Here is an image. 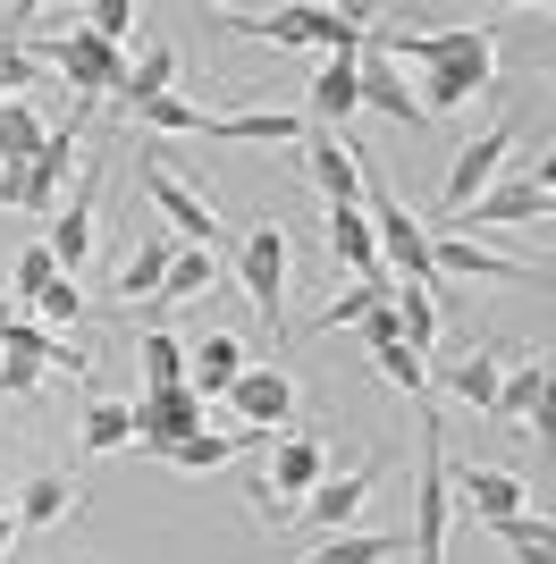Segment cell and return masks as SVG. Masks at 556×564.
I'll return each mask as SVG.
<instances>
[{"instance_id":"14","label":"cell","mask_w":556,"mask_h":564,"mask_svg":"<svg viewBox=\"0 0 556 564\" xmlns=\"http://www.w3.org/2000/svg\"><path fill=\"white\" fill-rule=\"evenodd\" d=\"M321 471H329V447L312 438V430H278V438H270V489H278V506H303Z\"/></svg>"},{"instance_id":"27","label":"cell","mask_w":556,"mask_h":564,"mask_svg":"<svg viewBox=\"0 0 556 564\" xmlns=\"http://www.w3.org/2000/svg\"><path fill=\"white\" fill-rule=\"evenodd\" d=\"M211 279H220V261H211V253H194V245H178V261H169V279H161V295H152V329H161V312L194 304V295H203Z\"/></svg>"},{"instance_id":"28","label":"cell","mask_w":556,"mask_h":564,"mask_svg":"<svg viewBox=\"0 0 556 564\" xmlns=\"http://www.w3.org/2000/svg\"><path fill=\"white\" fill-rule=\"evenodd\" d=\"M388 304H396V337H405V346L430 362V346H439V295H421V286H396Z\"/></svg>"},{"instance_id":"12","label":"cell","mask_w":556,"mask_h":564,"mask_svg":"<svg viewBox=\"0 0 556 564\" xmlns=\"http://www.w3.org/2000/svg\"><path fill=\"white\" fill-rule=\"evenodd\" d=\"M236 404V430H287V413H296V379L278 371V362H245V379L228 388Z\"/></svg>"},{"instance_id":"21","label":"cell","mask_w":556,"mask_h":564,"mask_svg":"<svg viewBox=\"0 0 556 564\" xmlns=\"http://www.w3.org/2000/svg\"><path fill=\"white\" fill-rule=\"evenodd\" d=\"M363 110V59H329L321 85H312V118L303 127H338V118Z\"/></svg>"},{"instance_id":"16","label":"cell","mask_w":556,"mask_h":564,"mask_svg":"<svg viewBox=\"0 0 556 564\" xmlns=\"http://www.w3.org/2000/svg\"><path fill=\"white\" fill-rule=\"evenodd\" d=\"M430 270L439 279H532V261H514V253H489L481 236H430Z\"/></svg>"},{"instance_id":"39","label":"cell","mask_w":556,"mask_h":564,"mask_svg":"<svg viewBox=\"0 0 556 564\" xmlns=\"http://www.w3.org/2000/svg\"><path fill=\"white\" fill-rule=\"evenodd\" d=\"M143 127H161V135H203L211 127V110H194V101H178V94H161V101H143Z\"/></svg>"},{"instance_id":"29","label":"cell","mask_w":556,"mask_h":564,"mask_svg":"<svg viewBox=\"0 0 556 564\" xmlns=\"http://www.w3.org/2000/svg\"><path fill=\"white\" fill-rule=\"evenodd\" d=\"M303 43H321L329 59H363V18L354 9H303Z\"/></svg>"},{"instance_id":"24","label":"cell","mask_w":556,"mask_h":564,"mask_svg":"<svg viewBox=\"0 0 556 564\" xmlns=\"http://www.w3.org/2000/svg\"><path fill=\"white\" fill-rule=\"evenodd\" d=\"M169 85H178V43H161V34H152V43L136 51V68L118 76V94H127V110H143V101H161Z\"/></svg>"},{"instance_id":"22","label":"cell","mask_w":556,"mask_h":564,"mask_svg":"<svg viewBox=\"0 0 556 564\" xmlns=\"http://www.w3.org/2000/svg\"><path fill=\"white\" fill-rule=\"evenodd\" d=\"M498 379H506V354L481 346V354H463V362H447V397L472 404V413H489V404H498Z\"/></svg>"},{"instance_id":"4","label":"cell","mask_w":556,"mask_h":564,"mask_svg":"<svg viewBox=\"0 0 556 564\" xmlns=\"http://www.w3.org/2000/svg\"><path fill=\"white\" fill-rule=\"evenodd\" d=\"M371 236H379V261H388L396 286H421V295H439V270H430V228H421L396 194H371Z\"/></svg>"},{"instance_id":"26","label":"cell","mask_w":556,"mask_h":564,"mask_svg":"<svg viewBox=\"0 0 556 564\" xmlns=\"http://www.w3.org/2000/svg\"><path fill=\"white\" fill-rule=\"evenodd\" d=\"M203 135H220V143H303V118L296 110H236V118H211Z\"/></svg>"},{"instance_id":"41","label":"cell","mask_w":556,"mask_h":564,"mask_svg":"<svg viewBox=\"0 0 556 564\" xmlns=\"http://www.w3.org/2000/svg\"><path fill=\"white\" fill-rule=\"evenodd\" d=\"M43 362H25V354H0V397H34V388H43Z\"/></svg>"},{"instance_id":"38","label":"cell","mask_w":556,"mask_h":564,"mask_svg":"<svg viewBox=\"0 0 556 564\" xmlns=\"http://www.w3.org/2000/svg\"><path fill=\"white\" fill-rule=\"evenodd\" d=\"M118 447H127V404L93 397L85 404V455H118Z\"/></svg>"},{"instance_id":"30","label":"cell","mask_w":556,"mask_h":564,"mask_svg":"<svg viewBox=\"0 0 556 564\" xmlns=\"http://www.w3.org/2000/svg\"><path fill=\"white\" fill-rule=\"evenodd\" d=\"M396 556V531H329L303 564H388Z\"/></svg>"},{"instance_id":"15","label":"cell","mask_w":556,"mask_h":564,"mask_svg":"<svg viewBox=\"0 0 556 564\" xmlns=\"http://www.w3.org/2000/svg\"><path fill=\"white\" fill-rule=\"evenodd\" d=\"M489 76H498V43H481V51H463V59H447V68H430V85H421V118L430 110H463L472 94H489Z\"/></svg>"},{"instance_id":"18","label":"cell","mask_w":556,"mask_h":564,"mask_svg":"<svg viewBox=\"0 0 556 564\" xmlns=\"http://www.w3.org/2000/svg\"><path fill=\"white\" fill-rule=\"evenodd\" d=\"M329 253H338V270H354V279H388V261H379V236H371L363 203H338V212H329Z\"/></svg>"},{"instance_id":"7","label":"cell","mask_w":556,"mask_h":564,"mask_svg":"<svg viewBox=\"0 0 556 564\" xmlns=\"http://www.w3.org/2000/svg\"><path fill=\"white\" fill-rule=\"evenodd\" d=\"M203 430V397L194 388H143L136 404H127V447H169V438H194Z\"/></svg>"},{"instance_id":"33","label":"cell","mask_w":556,"mask_h":564,"mask_svg":"<svg viewBox=\"0 0 556 564\" xmlns=\"http://www.w3.org/2000/svg\"><path fill=\"white\" fill-rule=\"evenodd\" d=\"M489 531L514 547V564H556V531H548V514H506V522H489Z\"/></svg>"},{"instance_id":"35","label":"cell","mask_w":556,"mask_h":564,"mask_svg":"<svg viewBox=\"0 0 556 564\" xmlns=\"http://www.w3.org/2000/svg\"><path fill=\"white\" fill-rule=\"evenodd\" d=\"M371 362H379V379H388V388H405V397H430V362H421L405 337H396V346H379Z\"/></svg>"},{"instance_id":"42","label":"cell","mask_w":556,"mask_h":564,"mask_svg":"<svg viewBox=\"0 0 556 564\" xmlns=\"http://www.w3.org/2000/svg\"><path fill=\"white\" fill-rule=\"evenodd\" d=\"M9 540H18V514H0V547H9Z\"/></svg>"},{"instance_id":"8","label":"cell","mask_w":556,"mask_h":564,"mask_svg":"<svg viewBox=\"0 0 556 564\" xmlns=\"http://www.w3.org/2000/svg\"><path fill=\"white\" fill-rule=\"evenodd\" d=\"M379 480H388V455H363V464H346V471H321L296 514H312L321 531H346V522L371 506V489H379Z\"/></svg>"},{"instance_id":"17","label":"cell","mask_w":556,"mask_h":564,"mask_svg":"<svg viewBox=\"0 0 556 564\" xmlns=\"http://www.w3.org/2000/svg\"><path fill=\"white\" fill-rule=\"evenodd\" d=\"M506 430H548V362H506V379H498V404H489Z\"/></svg>"},{"instance_id":"40","label":"cell","mask_w":556,"mask_h":564,"mask_svg":"<svg viewBox=\"0 0 556 564\" xmlns=\"http://www.w3.org/2000/svg\"><path fill=\"white\" fill-rule=\"evenodd\" d=\"M85 34H101V43L127 51V34H136V0H93V9H85Z\"/></svg>"},{"instance_id":"31","label":"cell","mask_w":556,"mask_h":564,"mask_svg":"<svg viewBox=\"0 0 556 564\" xmlns=\"http://www.w3.org/2000/svg\"><path fill=\"white\" fill-rule=\"evenodd\" d=\"M43 135L51 127L25 110V101H0V169H25L34 152H43Z\"/></svg>"},{"instance_id":"20","label":"cell","mask_w":556,"mask_h":564,"mask_svg":"<svg viewBox=\"0 0 556 564\" xmlns=\"http://www.w3.org/2000/svg\"><path fill=\"white\" fill-rule=\"evenodd\" d=\"M489 25H456V34H379V51L388 59H421V68H447V59H463V51H481ZM371 51V59H379Z\"/></svg>"},{"instance_id":"9","label":"cell","mask_w":556,"mask_h":564,"mask_svg":"<svg viewBox=\"0 0 556 564\" xmlns=\"http://www.w3.org/2000/svg\"><path fill=\"white\" fill-rule=\"evenodd\" d=\"M136 186L152 194V203H161V219H169V236H194V253H203L211 236H220V219H211V203L194 186H185V177H169V161L161 152H143L136 161Z\"/></svg>"},{"instance_id":"5","label":"cell","mask_w":556,"mask_h":564,"mask_svg":"<svg viewBox=\"0 0 556 564\" xmlns=\"http://www.w3.org/2000/svg\"><path fill=\"white\" fill-rule=\"evenodd\" d=\"M447 531H456V497H447V438H439V422H421V489H414V564H447Z\"/></svg>"},{"instance_id":"32","label":"cell","mask_w":556,"mask_h":564,"mask_svg":"<svg viewBox=\"0 0 556 564\" xmlns=\"http://www.w3.org/2000/svg\"><path fill=\"white\" fill-rule=\"evenodd\" d=\"M363 110H388V118H405V127H421V101L396 85L388 59H363Z\"/></svg>"},{"instance_id":"2","label":"cell","mask_w":556,"mask_h":564,"mask_svg":"<svg viewBox=\"0 0 556 564\" xmlns=\"http://www.w3.org/2000/svg\"><path fill=\"white\" fill-rule=\"evenodd\" d=\"M236 279H245V295H254V312H261V337H287V228H245L236 236Z\"/></svg>"},{"instance_id":"37","label":"cell","mask_w":556,"mask_h":564,"mask_svg":"<svg viewBox=\"0 0 556 564\" xmlns=\"http://www.w3.org/2000/svg\"><path fill=\"white\" fill-rule=\"evenodd\" d=\"M85 286H76V279H51L43 286V295H34V312H25V321H43V329H68V321H85Z\"/></svg>"},{"instance_id":"11","label":"cell","mask_w":556,"mask_h":564,"mask_svg":"<svg viewBox=\"0 0 556 564\" xmlns=\"http://www.w3.org/2000/svg\"><path fill=\"white\" fill-rule=\"evenodd\" d=\"M447 497H456V506H472L481 522H506V514H523V506H532V489H523L514 471H498V464H447Z\"/></svg>"},{"instance_id":"34","label":"cell","mask_w":556,"mask_h":564,"mask_svg":"<svg viewBox=\"0 0 556 564\" xmlns=\"http://www.w3.org/2000/svg\"><path fill=\"white\" fill-rule=\"evenodd\" d=\"M136 362H143V388H178V379H185V346L169 329H143L136 337Z\"/></svg>"},{"instance_id":"1","label":"cell","mask_w":556,"mask_h":564,"mask_svg":"<svg viewBox=\"0 0 556 564\" xmlns=\"http://www.w3.org/2000/svg\"><path fill=\"white\" fill-rule=\"evenodd\" d=\"M34 68H51L60 85L76 94V110L118 94V76H127V51L101 43V34H34Z\"/></svg>"},{"instance_id":"10","label":"cell","mask_w":556,"mask_h":564,"mask_svg":"<svg viewBox=\"0 0 556 564\" xmlns=\"http://www.w3.org/2000/svg\"><path fill=\"white\" fill-rule=\"evenodd\" d=\"M93 219H101V169H76V194L51 212V261H60V279H76L85 270V253H93Z\"/></svg>"},{"instance_id":"3","label":"cell","mask_w":556,"mask_h":564,"mask_svg":"<svg viewBox=\"0 0 556 564\" xmlns=\"http://www.w3.org/2000/svg\"><path fill=\"white\" fill-rule=\"evenodd\" d=\"M514 143H523V118H498V127H481V135L463 143L456 169H447V186H439V212H447V219H463L489 186H498V177H506Z\"/></svg>"},{"instance_id":"23","label":"cell","mask_w":556,"mask_h":564,"mask_svg":"<svg viewBox=\"0 0 556 564\" xmlns=\"http://www.w3.org/2000/svg\"><path fill=\"white\" fill-rule=\"evenodd\" d=\"M68 514H76V480H68V471H25V489H18V522H25V531L68 522Z\"/></svg>"},{"instance_id":"25","label":"cell","mask_w":556,"mask_h":564,"mask_svg":"<svg viewBox=\"0 0 556 564\" xmlns=\"http://www.w3.org/2000/svg\"><path fill=\"white\" fill-rule=\"evenodd\" d=\"M169 261H178V236H143L136 253L118 261V295H136V304H152L169 279Z\"/></svg>"},{"instance_id":"13","label":"cell","mask_w":556,"mask_h":564,"mask_svg":"<svg viewBox=\"0 0 556 564\" xmlns=\"http://www.w3.org/2000/svg\"><path fill=\"white\" fill-rule=\"evenodd\" d=\"M303 177L321 186L329 212H338V203H363V152H346L329 127H303Z\"/></svg>"},{"instance_id":"6","label":"cell","mask_w":556,"mask_h":564,"mask_svg":"<svg viewBox=\"0 0 556 564\" xmlns=\"http://www.w3.org/2000/svg\"><path fill=\"white\" fill-rule=\"evenodd\" d=\"M548 203H556V177H548V169H514V177H498V186L456 219V236L463 228H523V219H548Z\"/></svg>"},{"instance_id":"19","label":"cell","mask_w":556,"mask_h":564,"mask_svg":"<svg viewBox=\"0 0 556 564\" xmlns=\"http://www.w3.org/2000/svg\"><path fill=\"white\" fill-rule=\"evenodd\" d=\"M245 362H254V354L236 346V337H203V346L185 354V388H194V397H228L236 379H245Z\"/></svg>"},{"instance_id":"36","label":"cell","mask_w":556,"mask_h":564,"mask_svg":"<svg viewBox=\"0 0 556 564\" xmlns=\"http://www.w3.org/2000/svg\"><path fill=\"white\" fill-rule=\"evenodd\" d=\"M51 279H60V261H51V245H43V236H34V245H25V253H18V270H9V295H18V304L34 312V295H43Z\"/></svg>"}]
</instances>
